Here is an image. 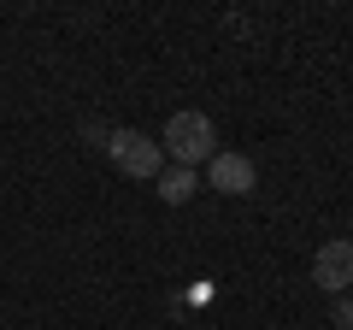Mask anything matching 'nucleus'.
I'll list each match as a JSON object with an SVG mask.
<instances>
[{
  "label": "nucleus",
  "mask_w": 353,
  "mask_h": 330,
  "mask_svg": "<svg viewBox=\"0 0 353 330\" xmlns=\"http://www.w3.org/2000/svg\"><path fill=\"white\" fill-rule=\"evenodd\" d=\"M159 148L171 153L176 165L201 171V159H212V153H218V130H212V118H206V113H176L171 124H165Z\"/></svg>",
  "instance_id": "nucleus-1"
},
{
  "label": "nucleus",
  "mask_w": 353,
  "mask_h": 330,
  "mask_svg": "<svg viewBox=\"0 0 353 330\" xmlns=\"http://www.w3.org/2000/svg\"><path fill=\"white\" fill-rule=\"evenodd\" d=\"M106 159H112L124 177H159L165 171V148L148 130H112V136H106Z\"/></svg>",
  "instance_id": "nucleus-2"
},
{
  "label": "nucleus",
  "mask_w": 353,
  "mask_h": 330,
  "mask_svg": "<svg viewBox=\"0 0 353 330\" xmlns=\"http://www.w3.org/2000/svg\"><path fill=\"white\" fill-rule=\"evenodd\" d=\"M312 283L324 295H347L353 289V242L347 236H330L324 248L312 254Z\"/></svg>",
  "instance_id": "nucleus-3"
},
{
  "label": "nucleus",
  "mask_w": 353,
  "mask_h": 330,
  "mask_svg": "<svg viewBox=\"0 0 353 330\" xmlns=\"http://www.w3.org/2000/svg\"><path fill=\"white\" fill-rule=\"evenodd\" d=\"M253 183H259V171H253L248 153H212V159H206V189H218V195H253Z\"/></svg>",
  "instance_id": "nucleus-4"
},
{
  "label": "nucleus",
  "mask_w": 353,
  "mask_h": 330,
  "mask_svg": "<svg viewBox=\"0 0 353 330\" xmlns=\"http://www.w3.org/2000/svg\"><path fill=\"white\" fill-rule=\"evenodd\" d=\"M153 189H159L165 206H183L194 189H201V171H189V165H171V171H159V177H153Z\"/></svg>",
  "instance_id": "nucleus-5"
},
{
  "label": "nucleus",
  "mask_w": 353,
  "mask_h": 330,
  "mask_svg": "<svg viewBox=\"0 0 353 330\" xmlns=\"http://www.w3.org/2000/svg\"><path fill=\"white\" fill-rule=\"evenodd\" d=\"M330 324H336V330H353V295H336V307H330Z\"/></svg>",
  "instance_id": "nucleus-6"
}]
</instances>
